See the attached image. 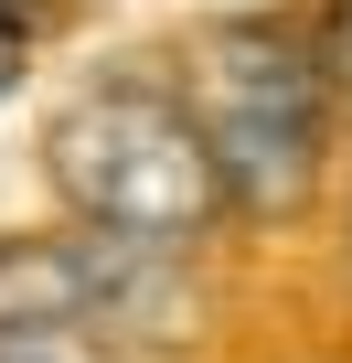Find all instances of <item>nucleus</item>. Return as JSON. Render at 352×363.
Returning a JSON list of instances; mask_svg holds the SVG:
<instances>
[{"instance_id": "f257e3e1", "label": "nucleus", "mask_w": 352, "mask_h": 363, "mask_svg": "<svg viewBox=\"0 0 352 363\" xmlns=\"http://www.w3.org/2000/svg\"><path fill=\"white\" fill-rule=\"evenodd\" d=\"M193 139L214 160V193L246 214H299L331 139V54L299 22H214L193 33Z\"/></svg>"}, {"instance_id": "f03ea898", "label": "nucleus", "mask_w": 352, "mask_h": 363, "mask_svg": "<svg viewBox=\"0 0 352 363\" xmlns=\"http://www.w3.org/2000/svg\"><path fill=\"white\" fill-rule=\"evenodd\" d=\"M43 160H54V182H64V203H75L96 235H118V246H160V257H171V246H193V235L225 214L193 118L171 107V96H149V86H86V96L54 118Z\"/></svg>"}, {"instance_id": "7ed1b4c3", "label": "nucleus", "mask_w": 352, "mask_h": 363, "mask_svg": "<svg viewBox=\"0 0 352 363\" xmlns=\"http://www.w3.org/2000/svg\"><path fill=\"white\" fill-rule=\"evenodd\" d=\"M182 310L160 246L118 235H0V342H96L128 320Z\"/></svg>"}, {"instance_id": "20e7f679", "label": "nucleus", "mask_w": 352, "mask_h": 363, "mask_svg": "<svg viewBox=\"0 0 352 363\" xmlns=\"http://www.w3.org/2000/svg\"><path fill=\"white\" fill-rule=\"evenodd\" d=\"M22 54H33V11H22V0H0V96H11Z\"/></svg>"}, {"instance_id": "39448f33", "label": "nucleus", "mask_w": 352, "mask_h": 363, "mask_svg": "<svg viewBox=\"0 0 352 363\" xmlns=\"http://www.w3.org/2000/svg\"><path fill=\"white\" fill-rule=\"evenodd\" d=\"M0 363H107L96 342H0Z\"/></svg>"}, {"instance_id": "423d86ee", "label": "nucleus", "mask_w": 352, "mask_h": 363, "mask_svg": "<svg viewBox=\"0 0 352 363\" xmlns=\"http://www.w3.org/2000/svg\"><path fill=\"white\" fill-rule=\"evenodd\" d=\"M331 65L352 75V0H341V11H331Z\"/></svg>"}]
</instances>
